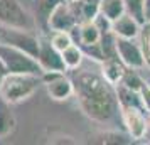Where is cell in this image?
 <instances>
[{
    "mask_svg": "<svg viewBox=\"0 0 150 145\" xmlns=\"http://www.w3.org/2000/svg\"><path fill=\"white\" fill-rule=\"evenodd\" d=\"M15 125H17V120L12 111V103H8L0 95V138L8 137L15 130Z\"/></svg>",
    "mask_w": 150,
    "mask_h": 145,
    "instance_id": "4fadbf2b",
    "label": "cell"
},
{
    "mask_svg": "<svg viewBox=\"0 0 150 145\" xmlns=\"http://www.w3.org/2000/svg\"><path fill=\"white\" fill-rule=\"evenodd\" d=\"M42 84L39 74H27V73H7L2 86L0 95L7 100L8 103H21L34 95L37 88Z\"/></svg>",
    "mask_w": 150,
    "mask_h": 145,
    "instance_id": "7a4b0ae2",
    "label": "cell"
},
{
    "mask_svg": "<svg viewBox=\"0 0 150 145\" xmlns=\"http://www.w3.org/2000/svg\"><path fill=\"white\" fill-rule=\"evenodd\" d=\"M5 74H7V69H5V66H4V62L0 61V86H2V81H4Z\"/></svg>",
    "mask_w": 150,
    "mask_h": 145,
    "instance_id": "d4e9b609",
    "label": "cell"
},
{
    "mask_svg": "<svg viewBox=\"0 0 150 145\" xmlns=\"http://www.w3.org/2000/svg\"><path fill=\"white\" fill-rule=\"evenodd\" d=\"M0 44L22 49L27 54L37 57L39 49H41V37H37L30 29L0 25Z\"/></svg>",
    "mask_w": 150,
    "mask_h": 145,
    "instance_id": "277c9868",
    "label": "cell"
},
{
    "mask_svg": "<svg viewBox=\"0 0 150 145\" xmlns=\"http://www.w3.org/2000/svg\"><path fill=\"white\" fill-rule=\"evenodd\" d=\"M125 4V12L128 15H132L133 19L140 22V24H145V15H143V4L145 0H123Z\"/></svg>",
    "mask_w": 150,
    "mask_h": 145,
    "instance_id": "ac0fdd59",
    "label": "cell"
},
{
    "mask_svg": "<svg viewBox=\"0 0 150 145\" xmlns=\"http://www.w3.org/2000/svg\"><path fill=\"white\" fill-rule=\"evenodd\" d=\"M59 0H37L35 4V24H39L44 32H49L47 29V21L49 15L52 12L54 5Z\"/></svg>",
    "mask_w": 150,
    "mask_h": 145,
    "instance_id": "9a60e30c",
    "label": "cell"
},
{
    "mask_svg": "<svg viewBox=\"0 0 150 145\" xmlns=\"http://www.w3.org/2000/svg\"><path fill=\"white\" fill-rule=\"evenodd\" d=\"M115 46L120 61L127 68L132 69L147 68L145 52H143V47L140 42H137L135 39H125V37H116L115 35Z\"/></svg>",
    "mask_w": 150,
    "mask_h": 145,
    "instance_id": "5b68a950",
    "label": "cell"
},
{
    "mask_svg": "<svg viewBox=\"0 0 150 145\" xmlns=\"http://www.w3.org/2000/svg\"><path fill=\"white\" fill-rule=\"evenodd\" d=\"M143 138L150 144V122H149V127H147V132H145V137H143Z\"/></svg>",
    "mask_w": 150,
    "mask_h": 145,
    "instance_id": "4316f807",
    "label": "cell"
},
{
    "mask_svg": "<svg viewBox=\"0 0 150 145\" xmlns=\"http://www.w3.org/2000/svg\"><path fill=\"white\" fill-rule=\"evenodd\" d=\"M147 68H149V66H147ZM147 71H149V73H147V76H143V74H142V78H143V81H145V84L150 88V68L147 69Z\"/></svg>",
    "mask_w": 150,
    "mask_h": 145,
    "instance_id": "484cf974",
    "label": "cell"
},
{
    "mask_svg": "<svg viewBox=\"0 0 150 145\" xmlns=\"http://www.w3.org/2000/svg\"><path fill=\"white\" fill-rule=\"evenodd\" d=\"M100 14H103L113 22L120 15L125 14V4L123 0H100Z\"/></svg>",
    "mask_w": 150,
    "mask_h": 145,
    "instance_id": "e0dca14e",
    "label": "cell"
},
{
    "mask_svg": "<svg viewBox=\"0 0 150 145\" xmlns=\"http://www.w3.org/2000/svg\"><path fill=\"white\" fill-rule=\"evenodd\" d=\"M76 24H79V21L76 17V12L71 5V2L69 0H59L49 15V32H54V30H68L69 32L71 27H74Z\"/></svg>",
    "mask_w": 150,
    "mask_h": 145,
    "instance_id": "ba28073f",
    "label": "cell"
},
{
    "mask_svg": "<svg viewBox=\"0 0 150 145\" xmlns=\"http://www.w3.org/2000/svg\"><path fill=\"white\" fill-rule=\"evenodd\" d=\"M143 15H145V24L150 22V0H145L143 4Z\"/></svg>",
    "mask_w": 150,
    "mask_h": 145,
    "instance_id": "cb8c5ba5",
    "label": "cell"
},
{
    "mask_svg": "<svg viewBox=\"0 0 150 145\" xmlns=\"http://www.w3.org/2000/svg\"><path fill=\"white\" fill-rule=\"evenodd\" d=\"M140 96H142V101H143V108L150 115V88L147 84H143V88L140 90Z\"/></svg>",
    "mask_w": 150,
    "mask_h": 145,
    "instance_id": "603a6c76",
    "label": "cell"
},
{
    "mask_svg": "<svg viewBox=\"0 0 150 145\" xmlns=\"http://www.w3.org/2000/svg\"><path fill=\"white\" fill-rule=\"evenodd\" d=\"M120 108V115H122L123 125L128 132V135L133 140H140L145 137V132L149 127V120L145 118V111L137 106H125V105H118Z\"/></svg>",
    "mask_w": 150,
    "mask_h": 145,
    "instance_id": "9c48e42d",
    "label": "cell"
},
{
    "mask_svg": "<svg viewBox=\"0 0 150 145\" xmlns=\"http://www.w3.org/2000/svg\"><path fill=\"white\" fill-rule=\"evenodd\" d=\"M133 138L130 135H122V133H116V132H110L103 135V142L105 144H130Z\"/></svg>",
    "mask_w": 150,
    "mask_h": 145,
    "instance_id": "7402d4cb",
    "label": "cell"
},
{
    "mask_svg": "<svg viewBox=\"0 0 150 145\" xmlns=\"http://www.w3.org/2000/svg\"><path fill=\"white\" fill-rule=\"evenodd\" d=\"M37 61L41 64L42 73L44 71H61V73H66L68 71L66 66H64L61 52L51 44L49 39H41V49H39Z\"/></svg>",
    "mask_w": 150,
    "mask_h": 145,
    "instance_id": "30bf717a",
    "label": "cell"
},
{
    "mask_svg": "<svg viewBox=\"0 0 150 145\" xmlns=\"http://www.w3.org/2000/svg\"><path fill=\"white\" fill-rule=\"evenodd\" d=\"M125 71H127V66L120 61V57H110V59H105L101 62V76L111 86L120 84Z\"/></svg>",
    "mask_w": 150,
    "mask_h": 145,
    "instance_id": "7c38bea8",
    "label": "cell"
},
{
    "mask_svg": "<svg viewBox=\"0 0 150 145\" xmlns=\"http://www.w3.org/2000/svg\"><path fill=\"white\" fill-rule=\"evenodd\" d=\"M0 25L32 30V22L19 0H0Z\"/></svg>",
    "mask_w": 150,
    "mask_h": 145,
    "instance_id": "52a82bcc",
    "label": "cell"
},
{
    "mask_svg": "<svg viewBox=\"0 0 150 145\" xmlns=\"http://www.w3.org/2000/svg\"><path fill=\"white\" fill-rule=\"evenodd\" d=\"M62 61H64V66L68 71H76V69L81 66L83 57H84V52H83L81 46L78 44H71L61 52Z\"/></svg>",
    "mask_w": 150,
    "mask_h": 145,
    "instance_id": "5bb4252c",
    "label": "cell"
},
{
    "mask_svg": "<svg viewBox=\"0 0 150 145\" xmlns=\"http://www.w3.org/2000/svg\"><path fill=\"white\" fill-rule=\"evenodd\" d=\"M81 49H83V52H84V56H88L89 59L98 61V62H103V61H105V54H103V49H101V44H100V42L81 46Z\"/></svg>",
    "mask_w": 150,
    "mask_h": 145,
    "instance_id": "ffe728a7",
    "label": "cell"
},
{
    "mask_svg": "<svg viewBox=\"0 0 150 145\" xmlns=\"http://www.w3.org/2000/svg\"><path fill=\"white\" fill-rule=\"evenodd\" d=\"M0 61L4 62L7 73H27L39 76L42 74V68L37 57L7 44H0Z\"/></svg>",
    "mask_w": 150,
    "mask_h": 145,
    "instance_id": "3957f363",
    "label": "cell"
},
{
    "mask_svg": "<svg viewBox=\"0 0 150 145\" xmlns=\"http://www.w3.org/2000/svg\"><path fill=\"white\" fill-rule=\"evenodd\" d=\"M79 30H81V44L79 46L95 44V42H100V39H101V30L95 24V21L79 22Z\"/></svg>",
    "mask_w": 150,
    "mask_h": 145,
    "instance_id": "2e32d148",
    "label": "cell"
},
{
    "mask_svg": "<svg viewBox=\"0 0 150 145\" xmlns=\"http://www.w3.org/2000/svg\"><path fill=\"white\" fill-rule=\"evenodd\" d=\"M42 84L46 86L47 95L56 101H64L74 95L73 79H69L61 71H44L41 74Z\"/></svg>",
    "mask_w": 150,
    "mask_h": 145,
    "instance_id": "8992f818",
    "label": "cell"
},
{
    "mask_svg": "<svg viewBox=\"0 0 150 145\" xmlns=\"http://www.w3.org/2000/svg\"><path fill=\"white\" fill-rule=\"evenodd\" d=\"M73 86L83 111L89 118L96 122H106L113 117L118 101L110 88V83L103 76L81 71L73 76Z\"/></svg>",
    "mask_w": 150,
    "mask_h": 145,
    "instance_id": "6da1fadb",
    "label": "cell"
},
{
    "mask_svg": "<svg viewBox=\"0 0 150 145\" xmlns=\"http://www.w3.org/2000/svg\"><path fill=\"white\" fill-rule=\"evenodd\" d=\"M49 41H51V44H52L59 52H62L68 46L74 44L73 39H71V34H69L68 30H54V32H51Z\"/></svg>",
    "mask_w": 150,
    "mask_h": 145,
    "instance_id": "d6986e66",
    "label": "cell"
},
{
    "mask_svg": "<svg viewBox=\"0 0 150 145\" xmlns=\"http://www.w3.org/2000/svg\"><path fill=\"white\" fill-rule=\"evenodd\" d=\"M142 47H143V52H145L147 66L150 68V22L143 24V30H142Z\"/></svg>",
    "mask_w": 150,
    "mask_h": 145,
    "instance_id": "44dd1931",
    "label": "cell"
},
{
    "mask_svg": "<svg viewBox=\"0 0 150 145\" xmlns=\"http://www.w3.org/2000/svg\"><path fill=\"white\" fill-rule=\"evenodd\" d=\"M111 32L116 37L137 39L140 35V32H142V24L125 12L123 15H120L118 19H115V21L111 22Z\"/></svg>",
    "mask_w": 150,
    "mask_h": 145,
    "instance_id": "8fae6325",
    "label": "cell"
}]
</instances>
